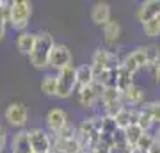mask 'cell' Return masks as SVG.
Wrapping results in <instances>:
<instances>
[{
  "label": "cell",
  "instance_id": "cell-14",
  "mask_svg": "<svg viewBox=\"0 0 160 153\" xmlns=\"http://www.w3.org/2000/svg\"><path fill=\"white\" fill-rule=\"evenodd\" d=\"M144 94H146V93H144L142 87L137 85V84H133L130 89H126L125 93H123V103H125V105H132V107L142 105Z\"/></svg>",
  "mask_w": 160,
  "mask_h": 153
},
{
  "label": "cell",
  "instance_id": "cell-29",
  "mask_svg": "<svg viewBox=\"0 0 160 153\" xmlns=\"http://www.w3.org/2000/svg\"><path fill=\"white\" fill-rule=\"evenodd\" d=\"M148 153H160V139H155V142L151 144V148L148 150Z\"/></svg>",
  "mask_w": 160,
  "mask_h": 153
},
{
  "label": "cell",
  "instance_id": "cell-11",
  "mask_svg": "<svg viewBox=\"0 0 160 153\" xmlns=\"http://www.w3.org/2000/svg\"><path fill=\"white\" fill-rule=\"evenodd\" d=\"M11 153H34L29 130H18L11 139Z\"/></svg>",
  "mask_w": 160,
  "mask_h": 153
},
{
  "label": "cell",
  "instance_id": "cell-9",
  "mask_svg": "<svg viewBox=\"0 0 160 153\" xmlns=\"http://www.w3.org/2000/svg\"><path fill=\"white\" fill-rule=\"evenodd\" d=\"M102 93H103V87H102V84H98L96 80L91 85L78 87V103L86 109H92L94 103L100 100V94Z\"/></svg>",
  "mask_w": 160,
  "mask_h": 153
},
{
  "label": "cell",
  "instance_id": "cell-2",
  "mask_svg": "<svg viewBox=\"0 0 160 153\" xmlns=\"http://www.w3.org/2000/svg\"><path fill=\"white\" fill-rule=\"evenodd\" d=\"M30 16H32V4L29 0H12L9 25L14 30L25 32V28H27V25L30 22Z\"/></svg>",
  "mask_w": 160,
  "mask_h": 153
},
{
  "label": "cell",
  "instance_id": "cell-3",
  "mask_svg": "<svg viewBox=\"0 0 160 153\" xmlns=\"http://www.w3.org/2000/svg\"><path fill=\"white\" fill-rule=\"evenodd\" d=\"M121 63L119 57L116 55L114 52H109L107 48H96V52L92 54V69H94V77L102 73L103 69H116V68H121Z\"/></svg>",
  "mask_w": 160,
  "mask_h": 153
},
{
  "label": "cell",
  "instance_id": "cell-15",
  "mask_svg": "<svg viewBox=\"0 0 160 153\" xmlns=\"http://www.w3.org/2000/svg\"><path fill=\"white\" fill-rule=\"evenodd\" d=\"M94 80H96V77H94V69H92L91 64H82V66L77 68V84H78V87L91 85Z\"/></svg>",
  "mask_w": 160,
  "mask_h": 153
},
{
  "label": "cell",
  "instance_id": "cell-10",
  "mask_svg": "<svg viewBox=\"0 0 160 153\" xmlns=\"http://www.w3.org/2000/svg\"><path fill=\"white\" fill-rule=\"evenodd\" d=\"M135 16L141 23H146L149 20L160 18V0H146L137 7Z\"/></svg>",
  "mask_w": 160,
  "mask_h": 153
},
{
  "label": "cell",
  "instance_id": "cell-27",
  "mask_svg": "<svg viewBox=\"0 0 160 153\" xmlns=\"http://www.w3.org/2000/svg\"><path fill=\"white\" fill-rule=\"evenodd\" d=\"M6 25H7V22H6V20H4L2 16H0V41L6 38V30H7Z\"/></svg>",
  "mask_w": 160,
  "mask_h": 153
},
{
  "label": "cell",
  "instance_id": "cell-20",
  "mask_svg": "<svg viewBox=\"0 0 160 153\" xmlns=\"http://www.w3.org/2000/svg\"><path fill=\"white\" fill-rule=\"evenodd\" d=\"M41 91L46 96H55L57 94V75L46 73L41 80Z\"/></svg>",
  "mask_w": 160,
  "mask_h": 153
},
{
  "label": "cell",
  "instance_id": "cell-13",
  "mask_svg": "<svg viewBox=\"0 0 160 153\" xmlns=\"http://www.w3.org/2000/svg\"><path fill=\"white\" fill-rule=\"evenodd\" d=\"M36 41H38V34L36 32H22V34L18 36V39H16V48L20 52H22L23 55H30V52L34 50V46H36Z\"/></svg>",
  "mask_w": 160,
  "mask_h": 153
},
{
  "label": "cell",
  "instance_id": "cell-28",
  "mask_svg": "<svg viewBox=\"0 0 160 153\" xmlns=\"http://www.w3.org/2000/svg\"><path fill=\"white\" fill-rule=\"evenodd\" d=\"M4 148H6V130L0 126V153L4 151Z\"/></svg>",
  "mask_w": 160,
  "mask_h": 153
},
{
  "label": "cell",
  "instance_id": "cell-6",
  "mask_svg": "<svg viewBox=\"0 0 160 153\" xmlns=\"http://www.w3.org/2000/svg\"><path fill=\"white\" fill-rule=\"evenodd\" d=\"M29 137H30V144H32L34 153H50L53 150V139L43 128L29 130Z\"/></svg>",
  "mask_w": 160,
  "mask_h": 153
},
{
  "label": "cell",
  "instance_id": "cell-22",
  "mask_svg": "<svg viewBox=\"0 0 160 153\" xmlns=\"http://www.w3.org/2000/svg\"><path fill=\"white\" fill-rule=\"evenodd\" d=\"M133 85V75L130 71H126L125 68H119V77H118V89L121 93H125L126 89H130Z\"/></svg>",
  "mask_w": 160,
  "mask_h": 153
},
{
  "label": "cell",
  "instance_id": "cell-19",
  "mask_svg": "<svg viewBox=\"0 0 160 153\" xmlns=\"http://www.w3.org/2000/svg\"><path fill=\"white\" fill-rule=\"evenodd\" d=\"M144 134H146V132H144L139 125H132V126L126 128V130H125V137H126V142H128L130 150H135L137 142L141 141V137H142Z\"/></svg>",
  "mask_w": 160,
  "mask_h": 153
},
{
  "label": "cell",
  "instance_id": "cell-24",
  "mask_svg": "<svg viewBox=\"0 0 160 153\" xmlns=\"http://www.w3.org/2000/svg\"><path fill=\"white\" fill-rule=\"evenodd\" d=\"M130 55L133 57V61L139 64V68H146V66H149L148 55H146V46H139V48H135L133 52H130Z\"/></svg>",
  "mask_w": 160,
  "mask_h": 153
},
{
  "label": "cell",
  "instance_id": "cell-26",
  "mask_svg": "<svg viewBox=\"0 0 160 153\" xmlns=\"http://www.w3.org/2000/svg\"><path fill=\"white\" fill-rule=\"evenodd\" d=\"M148 105H149V110H151V116H153V121L160 125V102H151Z\"/></svg>",
  "mask_w": 160,
  "mask_h": 153
},
{
  "label": "cell",
  "instance_id": "cell-4",
  "mask_svg": "<svg viewBox=\"0 0 160 153\" xmlns=\"http://www.w3.org/2000/svg\"><path fill=\"white\" fill-rule=\"evenodd\" d=\"M77 68L73 66H68V68L57 71V98H69L73 94L75 87H77Z\"/></svg>",
  "mask_w": 160,
  "mask_h": 153
},
{
  "label": "cell",
  "instance_id": "cell-5",
  "mask_svg": "<svg viewBox=\"0 0 160 153\" xmlns=\"http://www.w3.org/2000/svg\"><path fill=\"white\" fill-rule=\"evenodd\" d=\"M4 119L14 128H23L27 125V119H29V110L25 107V103L23 102L9 103L6 112H4Z\"/></svg>",
  "mask_w": 160,
  "mask_h": 153
},
{
  "label": "cell",
  "instance_id": "cell-18",
  "mask_svg": "<svg viewBox=\"0 0 160 153\" xmlns=\"http://www.w3.org/2000/svg\"><path fill=\"white\" fill-rule=\"evenodd\" d=\"M137 125L142 128L144 132H149V128L155 125L153 116H151V110H149V105L144 103L142 107L139 109V118H137Z\"/></svg>",
  "mask_w": 160,
  "mask_h": 153
},
{
  "label": "cell",
  "instance_id": "cell-25",
  "mask_svg": "<svg viewBox=\"0 0 160 153\" xmlns=\"http://www.w3.org/2000/svg\"><path fill=\"white\" fill-rule=\"evenodd\" d=\"M155 139H157V137H153L149 132H146V134L141 137V141L137 142L135 150H137V151H141V153H148V150L151 148V144L155 142Z\"/></svg>",
  "mask_w": 160,
  "mask_h": 153
},
{
  "label": "cell",
  "instance_id": "cell-7",
  "mask_svg": "<svg viewBox=\"0 0 160 153\" xmlns=\"http://www.w3.org/2000/svg\"><path fill=\"white\" fill-rule=\"evenodd\" d=\"M46 126L50 128V132L53 135H57L69 125L68 123V112L61 107H53L46 112Z\"/></svg>",
  "mask_w": 160,
  "mask_h": 153
},
{
  "label": "cell",
  "instance_id": "cell-30",
  "mask_svg": "<svg viewBox=\"0 0 160 153\" xmlns=\"http://www.w3.org/2000/svg\"><path fill=\"white\" fill-rule=\"evenodd\" d=\"M155 80H157V82L160 84V63L155 66Z\"/></svg>",
  "mask_w": 160,
  "mask_h": 153
},
{
  "label": "cell",
  "instance_id": "cell-21",
  "mask_svg": "<svg viewBox=\"0 0 160 153\" xmlns=\"http://www.w3.org/2000/svg\"><path fill=\"white\" fill-rule=\"evenodd\" d=\"M100 100H102L103 105L121 102V100H123V93H121L118 87H105V89H103V93L100 94Z\"/></svg>",
  "mask_w": 160,
  "mask_h": 153
},
{
  "label": "cell",
  "instance_id": "cell-31",
  "mask_svg": "<svg viewBox=\"0 0 160 153\" xmlns=\"http://www.w3.org/2000/svg\"><path fill=\"white\" fill-rule=\"evenodd\" d=\"M0 16L4 18V2L2 0H0Z\"/></svg>",
  "mask_w": 160,
  "mask_h": 153
},
{
  "label": "cell",
  "instance_id": "cell-1",
  "mask_svg": "<svg viewBox=\"0 0 160 153\" xmlns=\"http://www.w3.org/2000/svg\"><path fill=\"white\" fill-rule=\"evenodd\" d=\"M53 36L50 32H39L38 34V41H36L34 50L30 52L29 61L36 69H45L50 63V54L53 50Z\"/></svg>",
  "mask_w": 160,
  "mask_h": 153
},
{
  "label": "cell",
  "instance_id": "cell-12",
  "mask_svg": "<svg viewBox=\"0 0 160 153\" xmlns=\"http://www.w3.org/2000/svg\"><path fill=\"white\" fill-rule=\"evenodd\" d=\"M91 20L92 23L105 27L110 22V6L107 2H96L91 9Z\"/></svg>",
  "mask_w": 160,
  "mask_h": 153
},
{
  "label": "cell",
  "instance_id": "cell-8",
  "mask_svg": "<svg viewBox=\"0 0 160 153\" xmlns=\"http://www.w3.org/2000/svg\"><path fill=\"white\" fill-rule=\"evenodd\" d=\"M48 66H52V68L57 69V71L71 66V52H69L68 46L61 45V43H55V46H53V50L50 54V63H48Z\"/></svg>",
  "mask_w": 160,
  "mask_h": 153
},
{
  "label": "cell",
  "instance_id": "cell-17",
  "mask_svg": "<svg viewBox=\"0 0 160 153\" xmlns=\"http://www.w3.org/2000/svg\"><path fill=\"white\" fill-rule=\"evenodd\" d=\"M121 36V25L118 20H110L105 27H103V38H105V41L109 43V45H112V43H116V41L119 39Z\"/></svg>",
  "mask_w": 160,
  "mask_h": 153
},
{
  "label": "cell",
  "instance_id": "cell-16",
  "mask_svg": "<svg viewBox=\"0 0 160 153\" xmlns=\"http://www.w3.org/2000/svg\"><path fill=\"white\" fill-rule=\"evenodd\" d=\"M118 77H119V68L116 69H103L96 77V82L102 84V87H118Z\"/></svg>",
  "mask_w": 160,
  "mask_h": 153
},
{
  "label": "cell",
  "instance_id": "cell-23",
  "mask_svg": "<svg viewBox=\"0 0 160 153\" xmlns=\"http://www.w3.org/2000/svg\"><path fill=\"white\" fill-rule=\"evenodd\" d=\"M142 30L148 38L160 36V18H155V20H149V22L142 23Z\"/></svg>",
  "mask_w": 160,
  "mask_h": 153
}]
</instances>
